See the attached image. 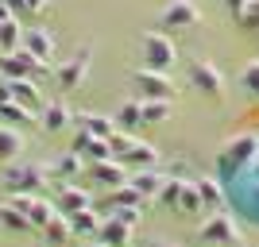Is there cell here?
I'll use <instances>...</instances> for the list:
<instances>
[{"instance_id":"cell-1","label":"cell","mask_w":259,"mask_h":247,"mask_svg":"<svg viewBox=\"0 0 259 247\" xmlns=\"http://www.w3.org/2000/svg\"><path fill=\"white\" fill-rule=\"evenodd\" d=\"M259 155V135L255 131H244V135H232V139L221 147V155H217V170H221V178H232V174H240L248 162H255Z\"/></svg>"},{"instance_id":"cell-2","label":"cell","mask_w":259,"mask_h":247,"mask_svg":"<svg viewBox=\"0 0 259 247\" xmlns=\"http://www.w3.org/2000/svg\"><path fill=\"white\" fill-rule=\"evenodd\" d=\"M140 51H143V66L159 70V74H170L174 62H178V46H174L170 35H162V31H147L140 39Z\"/></svg>"},{"instance_id":"cell-3","label":"cell","mask_w":259,"mask_h":247,"mask_svg":"<svg viewBox=\"0 0 259 247\" xmlns=\"http://www.w3.org/2000/svg\"><path fill=\"white\" fill-rule=\"evenodd\" d=\"M186 74H190V85L209 101H221L225 97V74L217 70L209 58H190L186 62Z\"/></svg>"},{"instance_id":"cell-4","label":"cell","mask_w":259,"mask_h":247,"mask_svg":"<svg viewBox=\"0 0 259 247\" xmlns=\"http://www.w3.org/2000/svg\"><path fill=\"white\" fill-rule=\"evenodd\" d=\"M4 189L8 193H31L35 185H47V170L39 162H27V159H16L8 162V170H4Z\"/></svg>"},{"instance_id":"cell-5","label":"cell","mask_w":259,"mask_h":247,"mask_svg":"<svg viewBox=\"0 0 259 247\" xmlns=\"http://www.w3.org/2000/svg\"><path fill=\"white\" fill-rule=\"evenodd\" d=\"M201 23V8L194 0H166L159 12V27L162 31H190Z\"/></svg>"},{"instance_id":"cell-6","label":"cell","mask_w":259,"mask_h":247,"mask_svg":"<svg viewBox=\"0 0 259 247\" xmlns=\"http://www.w3.org/2000/svg\"><path fill=\"white\" fill-rule=\"evenodd\" d=\"M89 62H93V43L77 46V51L70 54V62L54 66V77H58V89H62V93L77 89L81 81H85V74H89Z\"/></svg>"},{"instance_id":"cell-7","label":"cell","mask_w":259,"mask_h":247,"mask_svg":"<svg viewBox=\"0 0 259 247\" xmlns=\"http://www.w3.org/2000/svg\"><path fill=\"white\" fill-rule=\"evenodd\" d=\"M132 85L140 89V93H136L140 101H170V97H174L170 77H166V74H159V70H147V66L132 74Z\"/></svg>"},{"instance_id":"cell-8","label":"cell","mask_w":259,"mask_h":247,"mask_svg":"<svg viewBox=\"0 0 259 247\" xmlns=\"http://www.w3.org/2000/svg\"><path fill=\"white\" fill-rule=\"evenodd\" d=\"M43 70H54V66L31 58L23 46H20V51H12V54H0V77H8V81H16V77H39Z\"/></svg>"},{"instance_id":"cell-9","label":"cell","mask_w":259,"mask_h":247,"mask_svg":"<svg viewBox=\"0 0 259 247\" xmlns=\"http://www.w3.org/2000/svg\"><path fill=\"white\" fill-rule=\"evenodd\" d=\"M201 239L213 243V247H232L236 243V220L225 216V213H213L205 224H201Z\"/></svg>"},{"instance_id":"cell-10","label":"cell","mask_w":259,"mask_h":247,"mask_svg":"<svg viewBox=\"0 0 259 247\" xmlns=\"http://www.w3.org/2000/svg\"><path fill=\"white\" fill-rule=\"evenodd\" d=\"M89 178L97 185H105V189H116V185H128V166L120 159H105V162H89Z\"/></svg>"},{"instance_id":"cell-11","label":"cell","mask_w":259,"mask_h":247,"mask_svg":"<svg viewBox=\"0 0 259 247\" xmlns=\"http://www.w3.org/2000/svg\"><path fill=\"white\" fill-rule=\"evenodd\" d=\"M23 51L39 62L54 66V35L47 27H23Z\"/></svg>"},{"instance_id":"cell-12","label":"cell","mask_w":259,"mask_h":247,"mask_svg":"<svg viewBox=\"0 0 259 247\" xmlns=\"http://www.w3.org/2000/svg\"><path fill=\"white\" fill-rule=\"evenodd\" d=\"M4 81H8V77H4ZM8 93H12V101H16V105L31 108V112H43V105H47L35 77H16V81H8Z\"/></svg>"},{"instance_id":"cell-13","label":"cell","mask_w":259,"mask_h":247,"mask_svg":"<svg viewBox=\"0 0 259 247\" xmlns=\"http://www.w3.org/2000/svg\"><path fill=\"white\" fill-rule=\"evenodd\" d=\"M74 124H77V131H85L93 139H112V135H116V120L101 116V112H77Z\"/></svg>"},{"instance_id":"cell-14","label":"cell","mask_w":259,"mask_h":247,"mask_svg":"<svg viewBox=\"0 0 259 247\" xmlns=\"http://www.w3.org/2000/svg\"><path fill=\"white\" fill-rule=\"evenodd\" d=\"M74 155H81V159H89V162H105V159H112V147H108V139H93V135H85V131H77L74 135Z\"/></svg>"},{"instance_id":"cell-15","label":"cell","mask_w":259,"mask_h":247,"mask_svg":"<svg viewBox=\"0 0 259 247\" xmlns=\"http://www.w3.org/2000/svg\"><path fill=\"white\" fill-rule=\"evenodd\" d=\"M120 162H124V166L132 162L136 170H155V166H159V151H155L151 143H140V139H136L124 155H120Z\"/></svg>"},{"instance_id":"cell-16","label":"cell","mask_w":259,"mask_h":247,"mask_svg":"<svg viewBox=\"0 0 259 247\" xmlns=\"http://www.w3.org/2000/svg\"><path fill=\"white\" fill-rule=\"evenodd\" d=\"M81 174V155H62V159H54L51 166H47V178L51 182H58V185H70V178H77Z\"/></svg>"},{"instance_id":"cell-17","label":"cell","mask_w":259,"mask_h":247,"mask_svg":"<svg viewBox=\"0 0 259 247\" xmlns=\"http://www.w3.org/2000/svg\"><path fill=\"white\" fill-rule=\"evenodd\" d=\"M128 185L143 197V201H147V197H159V189L166 185V174H159V170H136L128 178Z\"/></svg>"},{"instance_id":"cell-18","label":"cell","mask_w":259,"mask_h":247,"mask_svg":"<svg viewBox=\"0 0 259 247\" xmlns=\"http://www.w3.org/2000/svg\"><path fill=\"white\" fill-rule=\"evenodd\" d=\"M101 243H108V247H128L132 243V224H124L120 216H108L105 224H101Z\"/></svg>"},{"instance_id":"cell-19","label":"cell","mask_w":259,"mask_h":247,"mask_svg":"<svg viewBox=\"0 0 259 247\" xmlns=\"http://www.w3.org/2000/svg\"><path fill=\"white\" fill-rule=\"evenodd\" d=\"M89 205H93V197H89L85 189H77V185H62V189H58V209H62L66 216L81 213V209H89Z\"/></svg>"},{"instance_id":"cell-20","label":"cell","mask_w":259,"mask_h":247,"mask_svg":"<svg viewBox=\"0 0 259 247\" xmlns=\"http://www.w3.org/2000/svg\"><path fill=\"white\" fill-rule=\"evenodd\" d=\"M194 182H197V189H201V205H205V209H213V213H221V205L228 201L225 185L217 182V178H194Z\"/></svg>"},{"instance_id":"cell-21","label":"cell","mask_w":259,"mask_h":247,"mask_svg":"<svg viewBox=\"0 0 259 247\" xmlns=\"http://www.w3.org/2000/svg\"><path fill=\"white\" fill-rule=\"evenodd\" d=\"M20 46H23V23H20V16H12V20L0 23V54H12Z\"/></svg>"},{"instance_id":"cell-22","label":"cell","mask_w":259,"mask_h":247,"mask_svg":"<svg viewBox=\"0 0 259 247\" xmlns=\"http://www.w3.org/2000/svg\"><path fill=\"white\" fill-rule=\"evenodd\" d=\"M70 224H74V239H77V236L93 239V236H101V224H105V220H101L93 209H81V213L70 216Z\"/></svg>"},{"instance_id":"cell-23","label":"cell","mask_w":259,"mask_h":247,"mask_svg":"<svg viewBox=\"0 0 259 247\" xmlns=\"http://www.w3.org/2000/svg\"><path fill=\"white\" fill-rule=\"evenodd\" d=\"M66 124H74L70 108H66L62 101H47V105H43V128L47 131H62Z\"/></svg>"},{"instance_id":"cell-24","label":"cell","mask_w":259,"mask_h":247,"mask_svg":"<svg viewBox=\"0 0 259 247\" xmlns=\"http://www.w3.org/2000/svg\"><path fill=\"white\" fill-rule=\"evenodd\" d=\"M20 155H23L20 128H0V162H16Z\"/></svg>"},{"instance_id":"cell-25","label":"cell","mask_w":259,"mask_h":247,"mask_svg":"<svg viewBox=\"0 0 259 247\" xmlns=\"http://www.w3.org/2000/svg\"><path fill=\"white\" fill-rule=\"evenodd\" d=\"M120 124V131H136V128H143V105H140V97L136 101H124L120 105V112L112 116Z\"/></svg>"},{"instance_id":"cell-26","label":"cell","mask_w":259,"mask_h":247,"mask_svg":"<svg viewBox=\"0 0 259 247\" xmlns=\"http://www.w3.org/2000/svg\"><path fill=\"white\" fill-rule=\"evenodd\" d=\"M0 120L12 124V128H31L35 112H31V108H23V105H16V101H4V105H0Z\"/></svg>"},{"instance_id":"cell-27","label":"cell","mask_w":259,"mask_h":247,"mask_svg":"<svg viewBox=\"0 0 259 247\" xmlns=\"http://www.w3.org/2000/svg\"><path fill=\"white\" fill-rule=\"evenodd\" d=\"M201 189H197V182H182V193H178V213L182 216H201Z\"/></svg>"},{"instance_id":"cell-28","label":"cell","mask_w":259,"mask_h":247,"mask_svg":"<svg viewBox=\"0 0 259 247\" xmlns=\"http://www.w3.org/2000/svg\"><path fill=\"white\" fill-rule=\"evenodd\" d=\"M0 228H8V232H35L31 220H27V213H20L16 205H0Z\"/></svg>"},{"instance_id":"cell-29","label":"cell","mask_w":259,"mask_h":247,"mask_svg":"<svg viewBox=\"0 0 259 247\" xmlns=\"http://www.w3.org/2000/svg\"><path fill=\"white\" fill-rule=\"evenodd\" d=\"M140 105H143V124H147V128L166 124V120L174 116V105H170V101H140Z\"/></svg>"},{"instance_id":"cell-30","label":"cell","mask_w":259,"mask_h":247,"mask_svg":"<svg viewBox=\"0 0 259 247\" xmlns=\"http://www.w3.org/2000/svg\"><path fill=\"white\" fill-rule=\"evenodd\" d=\"M43 232H47V239H51V243H58V247L74 239V224H70V216H66V213H58L51 224L43 228Z\"/></svg>"},{"instance_id":"cell-31","label":"cell","mask_w":259,"mask_h":247,"mask_svg":"<svg viewBox=\"0 0 259 247\" xmlns=\"http://www.w3.org/2000/svg\"><path fill=\"white\" fill-rule=\"evenodd\" d=\"M240 89H244L251 101H259V58H251V62L240 70Z\"/></svg>"},{"instance_id":"cell-32","label":"cell","mask_w":259,"mask_h":247,"mask_svg":"<svg viewBox=\"0 0 259 247\" xmlns=\"http://www.w3.org/2000/svg\"><path fill=\"white\" fill-rule=\"evenodd\" d=\"M108 205H116V209H143V197L136 193L132 185H116L112 197H108Z\"/></svg>"},{"instance_id":"cell-33","label":"cell","mask_w":259,"mask_h":247,"mask_svg":"<svg viewBox=\"0 0 259 247\" xmlns=\"http://www.w3.org/2000/svg\"><path fill=\"white\" fill-rule=\"evenodd\" d=\"M240 31H248V35H259V0H248V8L240 12Z\"/></svg>"},{"instance_id":"cell-34","label":"cell","mask_w":259,"mask_h":247,"mask_svg":"<svg viewBox=\"0 0 259 247\" xmlns=\"http://www.w3.org/2000/svg\"><path fill=\"white\" fill-rule=\"evenodd\" d=\"M182 182L186 178H166V185L159 189V201L170 205V209H178V193H182Z\"/></svg>"},{"instance_id":"cell-35","label":"cell","mask_w":259,"mask_h":247,"mask_svg":"<svg viewBox=\"0 0 259 247\" xmlns=\"http://www.w3.org/2000/svg\"><path fill=\"white\" fill-rule=\"evenodd\" d=\"M112 216H120L124 224H132V228H136V220H140V209H116Z\"/></svg>"},{"instance_id":"cell-36","label":"cell","mask_w":259,"mask_h":247,"mask_svg":"<svg viewBox=\"0 0 259 247\" xmlns=\"http://www.w3.org/2000/svg\"><path fill=\"white\" fill-rule=\"evenodd\" d=\"M221 4H225V8L232 12V16H236V20H240V12L248 8V0H221Z\"/></svg>"},{"instance_id":"cell-37","label":"cell","mask_w":259,"mask_h":247,"mask_svg":"<svg viewBox=\"0 0 259 247\" xmlns=\"http://www.w3.org/2000/svg\"><path fill=\"white\" fill-rule=\"evenodd\" d=\"M4 4H8L16 16H23V12H27V0H4Z\"/></svg>"},{"instance_id":"cell-38","label":"cell","mask_w":259,"mask_h":247,"mask_svg":"<svg viewBox=\"0 0 259 247\" xmlns=\"http://www.w3.org/2000/svg\"><path fill=\"white\" fill-rule=\"evenodd\" d=\"M47 4H51V0H27V12H31V16H39Z\"/></svg>"},{"instance_id":"cell-39","label":"cell","mask_w":259,"mask_h":247,"mask_svg":"<svg viewBox=\"0 0 259 247\" xmlns=\"http://www.w3.org/2000/svg\"><path fill=\"white\" fill-rule=\"evenodd\" d=\"M12 16H16V12H12L8 4H4V0H0V23H4V20H12Z\"/></svg>"},{"instance_id":"cell-40","label":"cell","mask_w":259,"mask_h":247,"mask_svg":"<svg viewBox=\"0 0 259 247\" xmlns=\"http://www.w3.org/2000/svg\"><path fill=\"white\" fill-rule=\"evenodd\" d=\"M4 101H12V93H8V81H0V105Z\"/></svg>"},{"instance_id":"cell-41","label":"cell","mask_w":259,"mask_h":247,"mask_svg":"<svg viewBox=\"0 0 259 247\" xmlns=\"http://www.w3.org/2000/svg\"><path fill=\"white\" fill-rule=\"evenodd\" d=\"M93 247H108V243H93Z\"/></svg>"},{"instance_id":"cell-42","label":"cell","mask_w":259,"mask_h":247,"mask_svg":"<svg viewBox=\"0 0 259 247\" xmlns=\"http://www.w3.org/2000/svg\"><path fill=\"white\" fill-rule=\"evenodd\" d=\"M159 247H174V243H159Z\"/></svg>"}]
</instances>
